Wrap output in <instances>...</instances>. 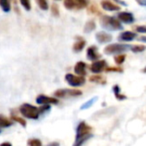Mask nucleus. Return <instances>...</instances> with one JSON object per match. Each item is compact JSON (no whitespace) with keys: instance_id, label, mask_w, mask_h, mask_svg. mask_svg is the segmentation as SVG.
<instances>
[{"instance_id":"nucleus-13","label":"nucleus","mask_w":146,"mask_h":146,"mask_svg":"<svg viewBox=\"0 0 146 146\" xmlns=\"http://www.w3.org/2000/svg\"><path fill=\"white\" fill-rule=\"evenodd\" d=\"M86 57H87L88 60L90 61H98V59L100 58V54L98 53L97 47L95 46H90L89 48L87 49V53H86Z\"/></svg>"},{"instance_id":"nucleus-15","label":"nucleus","mask_w":146,"mask_h":146,"mask_svg":"<svg viewBox=\"0 0 146 146\" xmlns=\"http://www.w3.org/2000/svg\"><path fill=\"white\" fill-rule=\"evenodd\" d=\"M74 72L77 74V76L84 77L86 75V64L82 61L76 63V65L74 66Z\"/></svg>"},{"instance_id":"nucleus-32","label":"nucleus","mask_w":146,"mask_h":146,"mask_svg":"<svg viewBox=\"0 0 146 146\" xmlns=\"http://www.w3.org/2000/svg\"><path fill=\"white\" fill-rule=\"evenodd\" d=\"M134 29L136 30V32H139V33H144V34H146V26H143V25H140V26H135Z\"/></svg>"},{"instance_id":"nucleus-22","label":"nucleus","mask_w":146,"mask_h":146,"mask_svg":"<svg viewBox=\"0 0 146 146\" xmlns=\"http://www.w3.org/2000/svg\"><path fill=\"white\" fill-rule=\"evenodd\" d=\"M11 119L13 121H16V122H18L20 125H22V126H24V127L26 126V121H25V119H23L22 117H19L18 115H16V114L12 113L11 114Z\"/></svg>"},{"instance_id":"nucleus-6","label":"nucleus","mask_w":146,"mask_h":146,"mask_svg":"<svg viewBox=\"0 0 146 146\" xmlns=\"http://www.w3.org/2000/svg\"><path fill=\"white\" fill-rule=\"evenodd\" d=\"M82 92L79 90H69V88H60L54 92V96L58 98H74V96H81Z\"/></svg>"},{"instance_id":"nucleus-8","label":"nucleus","mask_w":146,"mask_h":146,"mask_svg":"<svg viewBox=\"0 0 146 146\" xmlns=\"http://www.w3.org/2000/svg\"><path fill=\"white\" fill-rule=\"evenodd\" d=\"M106 69H107V62L105 60H98V61L93 62L90 66V71L95 75L101 73Z\"/></svg>"},{"instance_id":"nucleus-36","label":"nucleus","mask_w":146,"mask_h":146,"mask_svg":"<svg viewBox=\"0 0 146 146\" xmlns=\"http://www.w3.org/2000/svg\"><path fill=\"white\" fill-rule=\"evenodd\" d=\"M0 146H12V145H11V143H10V142H3V143H1V144H0Z\"/></svg>"},{"instance_id":"nucleus-33","label":"nucleus","mask_w":146,"mask_h":146,"mask_svg":"<svg viewBox=\"0 0 146 146\" xmlns=\"http://www.w3.org/2000/svg\"><path fill=\"white\" fill-rule=\"evenodd\" d=\"M136 2L140 6H146V0H136Z\"/></svg>"},{"instance_id":"nucleus-9","label":"nucleus","mask_w":146,"mask_h":146,"mask_svg":"<svg viewBox=\"0 0 146 146\" xmlns=\"http://www.w3.org/2000/svg\"><path fill=\"white\" fill-rule=\"evenodd\" d=\"M36 102L40 106H49V104H57L59 100L56 98H52V96H44V94H40L36 98Z\"/></svg>"},{"instance_id":"nucleus-10","label":"nucleus","mask_w":146,"mask_h":146,"mask_svg":"<svg viewBox=\"0 0 146 146\" xmlns=\"http://www.w3.org/2000/svg\"><path fill=\"white\" fill-rule=\"evenodd\" d=\"M117 18L120 22H123L125 24H131L135 21V18L133 16V14L131 12H119L118 15H117Z\"/></svg>"},{"instance_id":"nucleus-2","label":"nucleus","mask_w":146,"mask_h":146,"mask_svg":"<svg viewBox=\"0 0 146 146\" xmlns=\"http://www.w3.org/2000/svg\"><path fill=\"white\" fill-rule=\"evenodd\" d=\"M100 24L101 26L106 30H111V31H116V30H122L123 26L121 24V22L118 19L111 16L103 15L100 18Z\"/></svg>"},{"instance_id":"nucleus-26","label":"nucleus","mask_w":146,"mask_h":146,"mask_svg":"<svg viewBox=\"0 0 146 146\" xmlns=\"http://www.w3.org/2000/svg\"><path fill=\"white\" fill-rule=\"evenodd\" d=\"M36 3L40 9L42 10L48 9V2H47V0H36Z\"/></svg>"},{"instance_id":"nucleus-11","label":"nucleus","mask_w":146,"mask_h":146,"mask_svg":"<svg viewBox=\"0 0 146 146\" xmlns=\"http://www.w3.org/2000/svg\"><path fill=\"white\" fill-rule=\"evenodd\" d=\"M101 7L106 11H119L120 10V6L118 4L114 3L111 0H102L101 1Z\"/></svg>"},{"instance_id":"nucleus-29","label":"nucleus","mask_w":146,"mask_h":146,"mask_svg":"<svg viewBox=\"0 0 146 146\" xmlns=\"http://www.w3.org/2000/svg\"><path fill=\"white\" fill-rule=\"evenodd\" d=\"M51 13H52L53 16H59V8L57 4L51 5Z\"/></svg>"},{"instance_id":"nucleus-4","label":"nucleus","mask_w":146,"mask_h":146,"mask_svg":"<svg viewBox=\"0 0 146 146\" xmlns=\"http://www.w3.org/2000/svg\"><path fill=\"white\" fill-rule=\"evenodd\" d=\"M131 46L129 45H124V44H111L105 47L104 49V53L107 55H112V54H121V53L126 52L127 50H130Z\"/></svg>"},{"instance_id":"nucleus-14","label":"nucleus","mask_w":146,"mask_h":146,"mask_svg":"<svg viewBox=\"0 0 146 146\" xmlns=\"http://www.w3.org/2000/svg\"><path fill=\"white\" fill-rule=\"evenodd\" d=\"M96 40L100 43V44H104V43H108L112 40V36L108 33L101 31V32H98L96 34Z\"/></svg>"},{"instance_id":"nucleus-20","label":"nucleus","mask_w":146,"mask_h":146,"mask_svg":"<svg viewBox=\"0 0 146 146\" xmlns=\"http://www.w3.org/2000/svg\"><path fill=\"white\" fill-rule=\"evenodd\" d=\"M0 7L4 12H9L11 9V0H0Z\"/></svg>"},{"instance_id":"nucleus-38","label":"nucleus","mask_w":146,"mask_h":146,"mask_svg":"<svg viewBox=\"0 0 146 146\" xmlns=\"http://www.w3.org/2000/svg\"><path fill=\"white\" fill-rule=\"evenodd\" d=\"M142 73L146 74V67H145V68H143V70H142Z\"/></svg>"},{"instance_id":"nucleus-12","label":"nucleus","mask_w":146,"mask_h":146,"mask_svg":"<svg viewBox=\"0 0 146 146\" xmlns=\"http://www.w3.org/2000/svg\"><path fill=\"white\" fill-rule=\"evenodd\" d=\"M137 37L136 33L131 32V31H124V32L120 33L118 36V40L121 42H131Z\"/></svg>"},{"instance_id":"nucleus-23","label":"nucleus","mask_w":146,"mask_h":146,"mask_svg":"<svg viewBox=\"0 0 146 146\" xmlns=\"http://www.w3.org/2000/svg\"><path fill=\"white\" fill-rule=\"evenodd\" d=\"M130 50L133 53H141V52H144L146 50V47L142 46V45H133V46H131Z\"/></svg>"},{"instance_id":"nucleus-19","label":"nucleus","mask_w":146,"mask_h":146,"mask_svg":"<svg viewBox=\"0 0 146 146\" xmlns=\"http://www.w3.org/2000/svg\"><path fill=\"white\" fill-rule=\"evenodd\" d=\"M12 121L10 120L9 118H7L6 116L2 115V114H0V127H9L12 125Z\"/></svg>"},{"instance_id":"nucleus-17","label":"nucleus","mask_w":146,"mask_h":146,"mask_svg":"<svg viewBox=\"0 0 146 146\" xmlns=\"http://www.w3.org/2000/svg\"><path fill=\"white\" fill-rule=\"evenodd\" d=\"M112 90H113V92H114V96H115V98H116L118 100H126V98H127V96H125V94H121L120 87H119L118 85H115V86H113Z\"/></svg>"},{"instance_id":"nucleus-3","label":"nucleus","mask_w":146,"mask_h":146,"mask_svg":"<svg viewBox=\"0 0 146 146\" xmlns=\"http://www.w3.org/2000/svg\"><path fill=\"white\" fill-rule=\"evenodd\" d=\"M19 111L24 117L29 119H38L40 116V108L29 104H23L20 106Z\"/></svg>"},{"instance_id":"nucleus-39","label":"nucleus","mask_w":146,"mask_h":146,"mask_svg":"<svg viewBox=\"0 0 146 146\" xmlns=\"http://www.w3.org/2000/svg\"><path fill=\"white\" fill-rule=\"evenodd\" d=\"M0 132H1V130H0Z\"/></svg>"},{"instance_id":"nucleus-25","label":"nucleus","mask_w":146,"mask_h":146,"mask_svg":"<svg viewBox=\"0 0 146 146\" xmlns=\"http://www.w3.org/2000/svg\"><path fill=\"white\" fill-rule=\"evenodd\" d=\"M125 59H126V55L124 54H119L117 56L114 57V62L117 64V65H122L124 63Z\"/></svg>"},{"instance_id":"nucleus-34","label":"nucleus","mask_w":146,"mask_h":146,"mask_svg":"<svg viewBox=\"0 0 146 146\" xmlns=\"http://www.w3.org/2000/svg\"><path fill=\"white\" fill-rule=\"evenodd\" d=\"M139 41H141V42H144L146 43V36H142V37H139L138 38Z\"/></svg>"},{"instance_id":"nucleus-31","label":"nucleus","mask_w":146,"mask_h":146,"mask_svg":"<svg viewBox=\"0 0 146 146\" xmlns=\"http://www.w3.org/2000/svg\"><path fill=\"white\" fill-rule=\"evenodd\" d=\"M88 11L90 12V13H97V14H100V11L98 10V8L96 7V5H90L89 6V9H88Z\"/></svg>"},{"instance_id":"nucleus-18","label":"nucleus","mask_w":146,"mask_h":146,"mask_svg":"<svg viewBox=\"0 0 146 146\" xmlns=\"http://www.w3.org/2000/svg\"><path fill=\"white\" fill-rule=\"evenodd\" d=\"M89 81L92 82V83H96V84H100V85H105L106 84V80L105 78H103L100 75H94L91 76L89 78Z\"/></svg>"},{"instance_id":"nucleus-37","label":"nucleus","mask_w":146,"mask_h":146,"mask_svg":"<svg viewBox=\"0 0 146 146\" xmlns=\"http://www.w3.org/2000/svg\"><path fill=\"white\" fill-rule=\"evenodd\" d=\"M47 146H59V143L58 142H52V143H50V144L47 145Z\"/></svg>"},{"instance_id":"nucleus-16","label":"nucleus","mask_w":146,"mask_h":146,"mask_svg":"<svg viewBox=\"0 0 146 146\" xmlns=\"http://www.w3.org/2000/svg\"><path fill=\"white\" fill-rule=\"evenodd\" d=\"M85 45H86L85 40H83V39H81V37H79V38H78V40H77V42L74 43V45H73V51L75 53L81 52V51L84 49V47H85Z\"/></svg>"},{"instance_id":"nucleus-1","label":"nucleus","mask_w":146,"mask_h":146,"mask_svg":"<svg viewBox=\"0 0 146 146\" xmlns=\"http://www.w3.org/2000/svg\"><path fill=\"white\" fill-rule=\"evenodd\" d=\"M92 127L88 125L85 121H81L78 124L77 129H76V136L75 142L73 146H82L85 141H87L90 137H92L91 134Z\"/></svg>"},{"instance_id":"nucleus-7","label":"nucleus","mask_w":146,"mask_h":146,"mask_svg":"<svg viewBox=\"0 0 146 146\" xmlns=\"http://www.w3.org/2000/svg\"><path fill=\"white\" fill-rule=\"evenodd\" d=\"M65 81L67 82L69 86L71 87H81L85 84L86 80L84 77H80V76H75L73 74H66L65 75Z\"/></svg>"},{"instance_id":"nucleus-35","label":"nucleus","mask_w":146,"mask_h":146,"mask_svg":"<svg viewBox=\"0 0 146 146\" xmlns=\"http://www.w3.org/2000/svg\"><path fill=\"white\" fill-rule=\"evenodd\" d=\"M114 1H116L117 3H119V4H122V5H124V6H127V4L125 3L124 1H122V0H114Z\"/></svg>"},{"instance_id":"nucleus-21","label":"nucleus","mask_w":146,"mask_h":146,"mask_svg":"<svg viewBox=\"0 0 146 146\" xmlns=\"http://www.w3.org/2000/svg\"><path fill=\"white\" fill-rule=\"evenodd\" d=\"M96 28V24L95 22L93 21V20H90V21H88L87 23L85 24V26H84V32L85 33H90L92 32L93 30H95Z\"/></svg>"},{"instance_id":"nucleus-24","label":"nucleus","mask_w":146,"mask_h":146,"mask_svg":"<svg viewBox=\"0 0 146 146\" xmlns=\"http://www.w3.org/2000/svg\"><path fill=\"white\" fill-rule=\"evenodd\" d=\"M97 100V98H92L91 100H89L88 102H86L84 104H82V106L80 108V110H86V108H91V106L94 104V102Z\"/></svg>"},{"instance_id":"nucleus-27","label":"nucleus","mask_w":146,"mask_h":146,"mask_svg":"<svg viewBox=\"0 0 146 146\" xmlns=\"http://www.w3.org/2000/svg\"><path fill=\"white\" fill-rule=\"evenodd\" d=\"M27 145L28 146H42V142L37 138H31V139H28Z\"/></svg>"},{"instance_id":"nucleus-28","label":"nucleus","mask_w":146,"mask_h":146,"mask_svg":"<svg viewBox=\"0 0 146 146\" xmlns=\"http://www.w3.org/2000/svg\"><path fill=\"white\" fill-rule=\"evenodd\" d=\"M20 3L23 6V8L26 11H30L31 10V4H30V0H20Z\"/></svg>"},{"instance_id":"nucleus-30","label":"nucleus","mask_w":146,"mask_h":146,"mask_svg":"<svg viewBox=\"0 0 146 146\" xmlns=\"http://www.w3.org/2000/svg\"><path fill=\"white\" fill-rule=\"evenodd\" d=\"M106 72H116V73H122L123 70L119 67H110L105 70Z\"/></svg>"},{"instance_id":"nucleus-5","label":"nucleus","mask_w":146,"mask_h":146,"mask_svg":"<svg viewBox=\"0 0 146 146\" xmlns=\"http://www.w3.org/2000/svg\"><path fill=\"white\" fill-rule=\"evenodd\" d=\"M64 7L68 10H81L87 6V0H64Z\"/></svg>"}]
</instances>
